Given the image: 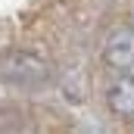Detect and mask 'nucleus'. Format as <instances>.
<instances>
[{"instance_id":"1","label":"nucleus","mask_w":134,"mask_h":134,"mask_svg":"<svg viewBox=\"0 0 134 134\" xmlns=\"http://www.w3.org/2000/svg\"><path fill=\"white\" fill-rule=\"evenodd\" d=\"M3 75L9 78V81H16V84H47V78H50V66L41 59V56H34V53H13V56H6L3 59Z\"/></svg>"},{"instance_id":"2","label":"nucleus","mask_w":134,"mask_h":134,"mask_svg":"<svg viewBox=\"0 0 134 134\" xmlns=\"http://www.w3.org/2000/svg\"><path fill=\"white\" fill-rule=\"evenodd\" d=\"M103 59L119 72L134 69V31L131 28H119L109 34L106 47H103Z\"/></svg>"},{"instance_id":"3","label":"nucleus","mask_w":134,"mask_h":134,"mask_svg":"<svg viewBox=\"0 0 134 134\" xmlns=\"http://www.w3.org/2000/svg\"><path fill=\"white\" fill-rule=\"evenodd\" d=\"M109 109L122 119H134V75H122L109 87Z\"/></svg>"}]
</instances>
